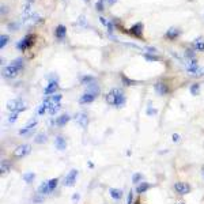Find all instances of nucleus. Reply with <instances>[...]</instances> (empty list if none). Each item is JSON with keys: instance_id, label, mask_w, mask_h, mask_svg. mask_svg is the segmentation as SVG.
Masks as SVG:
<instances>
[{"instance_id": "nucleus-1", "label": "nucleus", "mask_w": 204, "mask_h": 204, "mask_svg": "<svg viewBox=\"0 0 204 204\" xmlns=\"http://www.w3.org/2000/svg\"><path fill=\"white\" fill-rule=\"evenodd\" d=\"M34 42H36V36H34V34H29V36H26L23 40H21V41L16 44V49L25 50V49H27V48H31L33 45H34Z\"/></svg>"}, {"instance_id": "nucleus-2", "label": "nucleus", "mask_w": 204, "mask_h": 204, "mask_svg": "<svg viewBox=\"0 0 204 204\" xmlns=\"http://www.w3.org/2000/svg\"><path fill=\"white\" fill-rule=\"evenodd\" d=\"M121 95H124V93H123L120 89H112L106 94V102L109 105H114V102L117 101V98L121 97Z\"/></svg>"}, {"instance_id": "nucleus-3", "label": "nucleus", "mask_w": 204, "mask_h": 204, "mask_svg": "<svg viewBox=\"0 0 204 204\" xmlns=\"http://www.w3.org/2000/svg\"><path fill=\"white\" fill-rule=\"evenodd\" d=\"M30 151H31V147H30L29 144H21V146H18L16 150L14 151V155L16 158H23L29 154Z\"/></svg>"}, {"instance_id": "nucleus-4", "label": "nucleus", "mask_w": 204, "mask_h": 204, "mask_svg": "<svg viewBox=\"0 0 204 204\" xmlns=\"http://www.w3.org/2000/svg\"><path fill=\"white\" fill-rule=\"evenodd\" d=\"M174 189L177 193H180V195H188V193H191V185L186 182H182V181H180V182H177L174 185Z\"/></svg>"}, {"instance_id": "nucleus-5", "label": "nucleus", "mask_w": 204, "mask_h": 204, "mask_svg": "<svg viewBox=\"0 0 204 204\" xmlns=\"http://www.w3.org/2000/svg\"><path fill=\"white\" fill-rule=\"evenodd\" d=\"M7 108H8L10 110H12V112H22V110H25V106H23L21 99L10 101L8 104H7Z\"/></svg>"}, {"instance_id": "nucleus-6", "label": "nucleus", "mask_w": 204, "mask_h": 204, "mask_svg": "<svg viewBox=\"0 0 204 204\" xmlns=\"http://www.w3.org/2000/svg\"><path fill=\"white\" fill-rule=\"evenodd\" d=\"M19 69L16 67H14V65H8V67H4L3 68V76L4 78H8V79H12V78H15L16 75H18Z\"/></svg>"}, {"instance_id": "nucleus-7", "label": "nucleus", "mask_w": 204, "mask_h": 204, "mask_svg": "<svg viewBox=\"0 0 204 204\" xmlns=\"http://www.w3.org/2000/svg\"><path fill=\"white\" fill-rule=\"evenodd\" d=\"M143 23H135L132 27L129 29V33L132 34L133 37H137V38H143Z\"/></svg>"}, {"instance_id": "nucleus-8", "label": "nucleus", "mask_w": 204, "mask_h": 204, "mask_svg": "<svg viewBox=\"0 0 204 204\" xmlns=\"http://www.w3.org/2000/svg\"><path fill=\"white\" fill-rule=\"evenodd\" d=\"M76 177H78V170L72 169L71 172L67 174V177H65L64 185H65V186H72V185L75 184V181H76Z\"/></svg>"}, {"instance_id": "nucleus-9", "label": "nucleus", "mask_w": 204, "mask_h": 204, "mask_svg": "<svg viewBox=\"0 0 204 204\" xmlns=\"http://www.w3.org/2000/svg\"><path fill=\"white\" fill-rule=\"evenodd\" d=\"M57 90H59V83H57L56 80H50V82L48 83V86L45 87L44 94H45V95H48V94H53V93H56Z\"/></svg>"}, {"instance_id": "nucleus-10", "label": "nucleus", "mask_w": 204, "mask_h": 204, "mask_svg": "<svg viewBox=\"0 0 204 204\" xmlns=\"http://www.w3.org/2000/svg\"><path fill=\"white\" fill-rule=\"evenodd\" d=\"M76 123L82 128H86L87 124H89V117H87L86 113H78L76 114Z\"/></svg>"}, {"instance_id": "nucleus-11", "label": "nucleus", "mask_w": 204, "mask_h": 204, "mask_svg": "<svg viewBox=\"0 0 204 204\" xmlns=\"http://www.w3.org/2000/svg\"><path fill=\"white\" fill-rule=\"evenodd\" d=\"M154 89H155V91H157V94H159V95H165V94H167V93H169L167 86H166V84H165L163 82L155 83Z\"/></svg>"}, {"instance_id": "nucleus-12", "label": "nucleus", "mask_w": 204, "mask_h": 204, "mask_svg": "<svg viewBox=\"0 0 204 204\" xmlns=\"http://www.w3.org/2000/svg\"><path fill=\"white\" fill-rule=\"evenodd\" d=\"M180 29H177V27H170V29L166 31V34H165V37L166 38H169V40H174V38H177L178 36H180Z\"/></svg>"}, {"instance_id": "nucleus-13", "label": "nucleus", "mask_w": 204, "mask_h": 204, "mask_svg": "<svg viewBox=\"0 0 204 204\" xmlns=\"http://www.w3.org/2000/svg\"><path fill=\"white\" fill-rule=\"evenodd\" d=\"M95 97H97V95L90 94V93H84V94L80 97L79 102L80 104H90V102H93V101L95 99Z\"/></svg>"}, {"instance_id": "nucleus-14", "label": "nucleus", "mask_w": 204, "mask_h": 204, "mask_svg": "<svg viewBox=\"0 0 204 204\" xmlns=\"http://www.w3.org/2000/svg\"><path fill=\"white\" fill-rule=\"evenodd\" d=\"M55 146H56L57 150H65V147H67V143H65V139L63 137V136H57L56 139H55Z\"/></svg>"}, {"instance_id": "nucleus-15", "label": "nucleus", "mask_w": 204, "mask_h": 204, "mask_svg": "<svg viewBox=\"0 0 204 204\" xmlns=\"http://www.w3.org/2000/svg\"><path fill=\"white\" fill-rule=\"evenodd\" d=\"M65 36H67V29H65L64 25H59L56 29V37L59 40H63L65 38Z\"/></svg>"}, {"instance_id": "nucleus-16", "label": "nucleus", "mask_w": 204, "mask_h": 204, "mask_svg": "<svg viewBox=\"0 0 204 204\" xmlns=\"http://www.w3.org/2000/svg\"><path fill=\"white\" fill-rule=\"evenodd\" d=\"M71 120V117H69V114H67V113H64V114H61L59 118L56 120V124L59 125V127H64L65 124H67L68 121Z\"/></svg>"}, {"instance_id": "nucleus-17", "label": "nucleus", "mask_w": 204, "mask_h": 204, "mask_svg": "<svg viewBox=\"0 0 204 204\" xmlns=\"http://www.w3.org/2000/svg\"><path fill=\"white\" fill-rule=\"evenodd\" d=\"M87 93H90V94H94V95H97L98 93H99V87L95 84V82H94V83H90V86L87 87Z\"/></svg>"}, {"instance_id": "nucleus-18", "label": "nucleus", "mask_w": 204, "mask_h": 204, "mask_svg": "<svg viewBox=\"0 0 204 204\" xmlns=\"http://www.w3.org/2000/svg\"><path fill=\"white\" fill-rule=\"evenodd\" d=\"M109 192H110V196H112L114 200H120L123 196V192L120 189H110Z\"/></svg>"}, {"instance_id": "nucleus-19", "label": "nucleus", "mask_w": 204, "mask_h": 204, "mask_svg": "<svg viewBox=\"0 0 204 204\" xmlns=\"http://www.w3.org/2000/svg\"><path fill=\"white\" fill-rule=\"evenodd\" d=\"M193 46H195L197 50L204 52V40L203 38H197L195 42H193Z\"/></svg>"}, {"instance_id": "nucleus-20", "label": "nucleus", "mask_w": 204, "mask_h": 204, "mask_svg": "<svg viewBox=\"0 0 204 204\" xmlns=\"http://www.w3.org/2000/svg\"><path fill=\"white\" fill-rule=\"evenodd\" d=\"M60 108H61L60 104H52V106L48 109V113H49V114H56V113L60 110Z\"/></svg>"}, {"instance_id": "nucleus-21", "label": "nucleus", "mask_w": 204, "mask_h": 204, "mask_svg": "<svg viewBox=\"0 0 204 204\" xmlns=\"http://www.w3.org/2000/svg\"><path fill=\"white\" fill-rule=\"evenodd\" d=\"M150 184H147V182H143V184H140L139 186H137V188H136V192L137 193H143V192H146V191L148 189V188H150Z\"/></svg>"}, {"instance_id": "nucleus-22", "label": "nucleus", "mask_w": 204, "mask_h": 204, "mask_svg": "<svg viewBox=\"0 0 204 204\" xmlns=\"http://www.w3.org/2000/svg\"><path fill=\"white\" fill-rule=\"evenodd\" d=\"M57 182H59V180H57V178H53V180L48 181V188H49V192H52V191L56 189Z\"/></svg>"}, {"instance_id": "nucleus-23", "label": "nucleus", "mask_w": 204, "mask_h": 204, "mask_svg": "<svg viewBox=\"0 0 204 204\" xmlns=\"http://www.w3.org/2000/svg\"><path fill=\"white\" fill-rule=\"evenodd\" d=\"M34 178H36V174H34V173H27V174H23V180L26 181L27 184H31L33 181H34Z\"/></svg>"}, {"instance_id": "nucleus-24", "label": "nucleus", "mask_w": 204, "mask_h": 204, "mask_svg": "<svg viewBox=\"0 0 204 204\" xmlns=\"http://www.w3.org/2000/svg\"><path fill=\"white\" fill-rule=\"evenodd\" d=\"M94 82H95L94 76H83L82 80H80V83H83V84H90V83H94Z\"/></svg>"}, {"instance_id": "nucleus-25", "label": "nucleus", "mask_w": 204, "mask_h": 204, "mask_svg": "<svg viewBox=\"0 0 204 204\" xmlns=\"http://www.w3.org/2000/svg\"><path fill=\"white\" fill-rule=\"evenodd\" d=\"M124 105H125V97L124 95H121V97H118L117 101L114 102V106L116 108H121V106H124Z\"/></svg>"}, {"instance_id": "nucleus-26", "label": "nucleus", "mask_w": 204, "mask_h": 204, "mask_svg": "<svg viewBox=\"0 0 204 204\" xmlns=\"http://www.w3.org/2000/svg\"><path fill=\"white\" fill-rule=\"evenodd\" d=\"M11 65H14V67H16L21 71L22 68H23V61H22V59H16V60H14V61L11 63Z\"/></svg>"}, {"instance_id": "nucleus-27", "label": "nucleus", "mask_w": 204, "mask_h": 204, "mask_svg": "<svg viewBox=\"0 0 204 204\" xmlns=\"http://www.w3.org/2000/svg\"><path fill=\"white\" fill-rule=\"evenodd\" d=\"M8 40H10L8 36H4V34L0 37V48H1V49H4V46L8 44Z\"/></svg>"}, {"instance_id": "nucleus-28", "label": "nucleus", "mask_w": 204, "mask_h": 204, "mask_svg": "<svg viewBox=\"0 0 204 204\" xmlns=\"http://www.w3.org/2000/svg\"><path fill=\"white\" fill-rule=\"evenodd\" d=\"M10 170V163L8 162H1V169H0V172H1V174H4L6 172H8Z\"/></svg>"}, {"instance_id": "nucleus-29", "label": "nucleus", "mask_w": 204, "mask_h": 204, "mask_svg": "<svg viewBox=\"0 0 204 204\" xmlns=\"http://www.w3.org/2000/svg\"><path fill=\"white\" fill-rule=\"evenodd\" d=\"M38 192H40V193H49V188H48V181H46V182H44L41 186H40Z\"/></svg>"}, {"instance_id": "nucleus-30", "label": "nucleus", "mask_w": 204, "mask_h": 204, "mask_svg": "<svg viewBox=\"0 0 204 204\" xmlns=\"http://www.w3.org/2000/svg\"><path fill=\"white\" fill-rule=\"evenodd\" d=\"M123 83L127 84V86H133V84H136V80H131L127 76H123Z\"/></svg>"}, {"instance_id": "nucleus-31", "label": "nucleus", "mask_w": 204, "mask_h": 204, "mask_svg": "<svg viewBox=\"0 0 204 204\" xmlns=\"http://www.w3.org/2000/svg\"><path fill=\"white\" fill-rule=\"evenodd\" d=\"M50 99H52V102L53 104H60V101H61V94H55L50 97Z\"/></svg>"}, {"instance_id": "nucleus-32", "label": "nucleus", "mask_w": 204, "mask_h": 204, "mask_svg": "<svg viewBox=\"0 0 204 204\" xmlns=\"http://www.w3.org/2000/svg\"><path fill=\"white\" fill-rule=\"evenodd\" d=\"M45 140H46V135H45V133H40V135L36 137L37 143H45Z\"/></svg>"}, {"instance_id": "nucleus-33", "label": "nucleus", "mask_w": 204, "mask_h": 204, "mask_svg": "<svg viewBox=\"0 0 204 204\" xmlns=\"http://www.w3.org/2000/svg\"><path fill=\"white\" fill-rule=\"evenodd\" d=\"M36 124H37V121H36V120H34V118H33V120H30V121L29 123H27V124H26V127H25V129H31V128H34V127H36Z\"/></svg>"}, {"instance_id": "nucleus-34", "label": "nucleus", "mask_w": 204, "mask_h": 204, "mask_svg": "<svg viewBox=\"0 0 204 204\" xmlns=\"http://www.w3.org/2000/svg\"><path fill=\"white\" fill-rule=\"evenodd\" d=\"M191 93H192L193 95H197L199 94V84H197V83H195V84H192V86H191Z\"/></svg>"}, {"instance_id": "nucleus-35", "label": "nucleus", "mask_w": 204, "mask_h": 204, "mask_svg": "<svg viewBox=\"0 0 204 204\" xmlns=\"http://www.w3.org/2000/svg\"><path fill=\"white\" fill-rule=\"evenodd\" d=\"M18 114H19V112H12L11 114H10V117H8V121L10 123H14L16 118H18Z\"/></svg>"}, {"instance_id": "nucleus-36", "label": "nucleus", "mask_w": 204, "mask_h": 204, "mask_svg": "<svg viewBox=\"0 0 204 204\" xmlns=\"http://www.w3.org/2000/svg\"><path fill=\"white\" fill-rule=\"evenodd\" d=\"M95 8H97V11H99V12L104 11V3H102V0H98L97 3H95Z\"/></svg>"}, {"instance_id": "nucleus-37", "label": "nucleus", "mask_w": 204, "mask_h": 204, "mask_svg": "<svg viewBox=\"0 0 204 204\" xmlns=\"http://www.w3.org/2000/svg\"><path fill=\"white\" fill-rule=\"evenodd\" d=\"M140 180H142V174H140V173H136V174L132 176V182H133V184L139 182Z\"/></svg>"}, {"instance_id": "nucleus-38", "label": "nucleus", "mask_w": 204, "mask_h": 204, "mask_svg": "<svg viewBox=\"0 0 204 204\" xmlns=\"http://www.w3.org/2000/svg\"><path fill=\"white\" fill-rule=\"evenodd\" d=\"M144 59H146V60H148V61H157L158 57H157V56H152V55L144 53Z\"/></svg>"}, {"instance_id": "nucleus-39", "label": "nucleus", "mask_w": 204, "mask_h": 204, "mask_svg": "<svg viewBox=\"0 0 204 204\" xmlns=\"http://www.w3.org/2000/svg\"><path fill=\"white\" fill-rule=\"evenodd\" d=\"M45 110H48V108H46V105H45L44 102H42V105L38 108V110H37V113H38V114H44V113H45Z\"/></svg>"}, {"instance_id": "nucleus-40", "label": "nucleus", "mask_w": 204, "mask_h": 204, "mask_svg": "<svg viewBox=\"0 0 204 204\" xmlns=\"http://www.w3.org/2000/svg\"><path fill=\"white\" fill-rule=\"evenodd\" d=\"M185 55H186V57H188V59H193V57H195V52H193V50H191V49L186 50Z\"/></svg>"}, {"instance_id": "nucleus-41", "label": "nucleus", "mask_w": 204, "mask_h": 204, "mask_svg": "<svg viewBox=\"0 0 204 204\" xmlns=\"http://www.w3.org/2000/svg\"><path fill=\"white\" fill-rule=\"evenodd\" d=\"M8 29L14 31V30H18V29H19V26H18V25H15V23H11V25L8 26Z\"/></svg>"}, {"instance_id": "nucleus-42", "label": "nucleus", "mask_w": 204, "mask_h": 204, "mask_svg": "<svg viewBox=\"0 0 204 204\" xmlns=\"http://www.w3.org/2000/svg\"><path fill=\"white\" fill-rule=\"evenodd\" d=\"M99 21H101V23L104 25V26H108V23H109V22H108L106 19L104 18V16H99Z\"/></svg>"}, {"instance_id": "nucleus-43", "label": "nucleus", "mask_w": 204, "mask_h": 204, "mask_svg": "<svg viewBox=\"0 0 204 204\" xmlns=\"http://www.w3.org/2000/svg\"><path fill=\"white\" fill-rule=\"evenodd\" d=\"M128 204H132V192L128 193V200H127Z\"/></svg>"}, {"instance_id": "nucleus-44", "label": "nucleus", "mask_w": 204, "mask_h": 204, "mask_svg": "<svg viewBox=\"0 0 204 204\" xmlns=\"http://www.w3.org/2000/svg\"><path fill=\"white\" fill-rule=\"evenodd\" d=\"M72 200H74V201H75V203H76V201H78V200H79V193H75V195H74V196H72Z\"/></svg>"}, {"instance_id": "nucleus-45", "label": "nucleus", "mask_w": 204, "mask_h": 204, "mask_svg": "<svg viewBox=\"0 0 204 204\" xmlns=\"http://www.w3.org/2000/svg\"><path fill=\"white\" fill-rule=\"evenodd\" d=\"M105 1H106V3L109 4V6H113V4H114L116 1H117V0H105Z\"/></svg>"}, {"instance_id": "nucleus-46", "label": "nucleus", "mask_w": 204, "mask_h": 204, "mask_svg": "<svg viewBox=\"0 0 204 204\" xmlns=\"http://www.w3.org/2000/svg\"><path fill=\"white\" fill-rule=\"evenodd\" d=\"M173 140H174V142H178V140H180V136H178L177 133H174V135H173Z\"/></svg>"}, {"instance_id": "nucleus-47", "label": "nucleus", "mask_w": 204, "mask_h": 204, "mask_svg": "<svg viewBox=\"0 0 204 204\" xmlns=\"http://www.w3.org/2000/svg\"><path fill=\"white\" fill-rule=\"evenodd\" d=\"M34 203H42V197H34Z\"/></svg>"}, {"instance_id": "nucleus-48", "label": "nucleus", "mask_w": 204, "mask_h": 204, "mask_svg": "<svg viewBox=\"0 0 204 204\" xmlns=\"http://www.w3.org/2000/svg\"><path fill=\"white\" fill-rule=\"evenodd\" d=\"M203 174H204V167H203Z\"/></svg>"}, {"instance_id": "nucleus-49", "label": "nucleus", "mask_w": 204, "mask_h": 204, "mask_svg": "<svg viewBox=\"0 0 204 204\" xmlns=\"http://www.w3.org/2000/svg\"><path fill=\"white\" fill-rule=\"evenodd\" d=\"M86 1H87V0H86Z\"/></svg>"}, {"instance_id": "nucleus-50", "label": "nucleus", "mask_w": 204, "mask_h": 204, "mask_svg": "<svg viewBox=\"0 0 204 204\" xmlns=\"http://www.w3.org/2000/svg\"><path fill=\"white\" fill-rule=\"evenodd\" d=\"M137 204H139V203H137Z\"/></svg>"}]
</instances>
